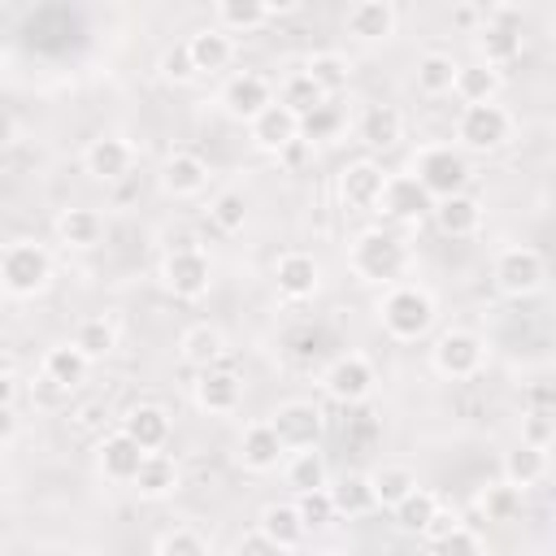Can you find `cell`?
Instances as JSON below:
<instances>
[{"mask_svg": "<svg viewBox=\"0 0 556 556\" xmlns=\"http://www.w3.org/2000/svg\"><path fill=\"white\" fill-rule=\"evenodd\" d=\"M208 217H213L217 230H226V235L243 230V222H248V200H243V191H235V187L217 191L213 204H208Z\"/></svg>", "mask_w": 556, "mask_h": 556, "instance_id": "obj_44", "label": "cell"}, {"mask_svg": "<svg viewBox=\"0 0 556 556\" xmlns=\"http://www.w3.org/2000/svg\"><path fill=\"white\" fill-rule=\"evenodd\" d=\"M248 126H252V143L265 148V152H287V148L300 139V117H295L291 109H282L278 100H274L269 109H261Z\"/></svg>", "mask_w": 556, "mask_h": 556, "instance_id": "obj_15", "label": "cell"}, {"mask_svg": "<svg viewBox=\"0 0 556 556\" xmlns=\"http://www.w3.org/2000/svg\"><path fill=\"white\" fill-rule=\"evenodd\" d=\"M482 356H486V348L473 330H447V334H439V343L430 352V361L443 378H473L482 369Z\"/></svg>", "mask_w": 556, "mask_h": 556, "instance_id": "obj_10", "label": "cell"}, {"mask_svg": "<svg viewBox=\"0 0 556 556\" xmlns=\"http://www.w3.org/2000/svg\"><path fill=\"white\" fill-rule=\"evenodd\" d=\"M239 460H243L248 469H256V473H269V469L282 460V443H278V434L269 430V421H256V426L243 430Z\"/></svg>", "mask_w": 556, "mask_h": 556, "instance_id": "obj_27", "label": "cell"}, {"mask_svg": "<svg viewBox=\"0 0 556 556\" xmlns=\"http://www.w3.org/2000/svg\"><path fill=\"white\" fill-rule=\"evenodd\" d=\"M330 556H339V552H330Z\"/></svg>", "mask_w": 556, "mask_h": 556, "instance_id": "obj_58", "label": "cell"}, {"mask_svg": "<svg viewBox=\"0 0 556 556\" xmlns=\"http://www.w3.org/2000/svg\"><path fill=\"white\" fill-rule=\"evenodd\" d=\"M391 513H395V526H400V530L421 534V530L430 526V517L439 513V495H434V491H426V486H417V491H413V495H404Z\"/></svg>", "mask_w": 556, "mask_h": 556, "instance_id": "obj_38", "label": "cell"}, {"mask_svg": "<svg viewBox=\"0 0 556 556\" xmlns=\"http://www.w3.org/2000/svg\"><path fill=\"white\" fill-rule=\"evenodd\" d=\"M161 74H165L169 83H187V78H195V65H191L187 43H174V48L161 56Z\"/></svg>", "mask_w": 556, "mask_h": 556, "instance_id": "obj_49", "label": "cell"}, {"mask_svg": "<svg viewBox=\"0 0 556 556\" xmlns=\"http://www.w3.org/2000/svg\"><path fill=\"white\" fill-rule=\"evenodd\" d=\"M17 430V417H13V404H0V443H9Z\"/></svg>", "mask_w": 556, "mask_h": 556, "instance_id": "obj_55", "label": "cell"}, {"mask_svg": "<svg viewBox=\"0 0 556 556\" xmlns=\"http://www.w3.org/2000/svg\"><path fill=\"white\" fill-rule=\"evenodd\" d=\"M339 130V109L334 104H317L313 113L300 117V139L304 143H317V139H330Z\"/></svg>", "mask_w": 556, "mask_h": 556, "instance_id": "obj_46", "label": "cell"}, {"mask_svg": "<svg viewBox=\"0 0 556 556\" xmlns=\"http://www.w3.org/2000/svg\"><path fill=\"white\" fill-rule=\"evenodd\" d=\"M230 556H287L278 543H269L265 534H243L239 543H235V552Z\"/></svg>", "mask_w": 556, "mask_h": 556, "instance_id": "obj_51", "label": "cell"}, {"mask_svg": "<svg viewBox=\"0 0 556 556\" xmlns=\"http://www.w3.org/2000/svg\"><path fill=\"white\" fill-rule=\"evenodd\" d=\"M543 278H547V265H543V256L534 248H504L495 256V287L504 295H513V300L534 295L543 287Z\"/></svg>", "mask_w": 556, "mask_h": 556, "instance_id": "obj_8", "label": "cell"}, {"mask_svg": "<svg viewBox=\"0 0 556 556\" xmlns=\"http://www.w3.org/2000/svg\"><path fill=\"white\" fill-rule=\"evenodd\" d=\"M361 139H365L369 148H378V152L395 148V143L404 139V117H400V109H395V104H369V109L361 113Z\"/></svg>", "mask_w": 556, "mask_h": 556, "instance_id": "obj_25", "label": "cell"}, {"mask_svg": "<svg viewBox=\"0 0 556 556\" xmlns=\"http://www.w3.org/2000/svg\"><path fill=\"white\" fill-rule=\"evenodd\" d=\"M330 491V504H334V517L343 513V517H365V513H374L378 504H374V486H369V478L365 473H343L334 486H326Z\"/></svg>", "mask_w": 556, "mask_h": 556, "instance_id": "obj_29", "label": "cell"}, {"mask_svg": "<svg viewBox=\"0 0 556 556\" xmlns=\"http://www.w3.org/2000/svg\"><path fill=\"white\" fill-rule=\"evenodd\" d=\"M161 278L178 300H200L208 291V282H213V265L195 243H178V248L165 252Z\"/></svg>", "mask_w": 556, "mask_h": 556, "instance_id": "obj_7", "label": "cell"}, {"mask_svg": "<svg viewBox=\"0 0 556 556\" xmlns=\"http://www.w3.org/2000/svg\"><path fill=\"white\" fill-rule=\"evenodd\" d=\"M382 182H387L382 165H374V161H352V165L343 169V178H339V195H343V204H352V208H378Z\"/></svg>", "mask_w": 556, "mask_h": 556, "instance_id": "obj_17", "label": "cell"}, {"mask_svg": "<svg viewBox=\"0 0 556 556\" xmlns=\"http://www.w3.org/2000/svg\"><path fill=\"white\" fill-rule=\"evenodd\" d=\"M521 17H526V9H517V4H495L491 13H482V26L473 30L482 65L495 70L521 52Z\"/></svg>", "mask_w": 556, "mask_h": 556, "instance_id": "obj_2", "label": "cell"}, {"mask_svg": "<svg viewBox=\"0 0 556 556\" xmlns=\"http://www.w3.org/2000/svg\"><path fill=\"white\" fill-rule=\"evenodd\" d=\"M74 348H78L87 361H104V356L117 348V330H113V321H104V317H87V321H78V330H74Z\"/></svg>", "mask_w": 556, "mask_h": 556, "instance_id": "obj_39", "label": "cell"}, {"mask_svg": "<svg viewBox=\"0 0 556 556\" xmlns=\"http://www.w3.org/2000/svg\"><path fill=\"white\" fill-rule=\"evenodd\" d=\"M278 104L282 109H291L295 117H304V113H313L317 104H326V96H321V87L300 70V74H291L287 83H282V96H278Z\"/></svg>", "mask_w": 556, "mask_h": 556, "instance_id": "obj_42", "label": "cell"}, {"mask_svg": "<svg viewBox=\"0 0 556 556\" xmlns=\"http://www.w3.org/2000/svg\"><path fill=\"white\" fill-rule=\"evenodd\" d=\"M430 321H434V300L421 287H395L382 300V326L395 339H421L430 330Z\"/></svg>", "mask_w": 556, "mask_h": 556, "instance_id": "obj_5", "label": "cell"}, {"mask_svg": "<svg viewBox=\"0 0 556 556\" xmlns=\"http://www.w3.org/2000/svg\"><path fill=\"white\" fill-rule=\"evenodd\" d=\"M87 356L74 348V343H65V348H52L48 356H43V378L56 387V391H74L83 378H87Z\"/></svg>", "mask_w": 556, "mask_h": 556, "instance_id": "obj_31", "label": "cell"}, {"mask_svg": "<svg viewBox=\"0 0 556 556\" xmlns=\"http://www.w3.org/2000/svg\"><path fill=\"white\" fill-rule=\"evenodd\" d=\"M174 486H178V465H174L169 456H161V452H148L143 465H139V473H135V491H139L143 500H161V495H169Z\"/></svg>", "mask_w": 556, "mask_h": 556, "instance_id": "obj_34", "label": "cell"}, {"mask_svg": "<svg viewBox=\"0 0 556 556\" xmlns=\"http://www.w3.org/2000/svg\"><path fill=\"white\" fill-rule=\"evenodd\" d=\"M513 135V117L491 100V104H465L460 122H456V139L469 148V152H495L504 148Z\"/></svg>", "mask_w": 556, "mask_h": 556, "instance_id": "obj_6", "label": "cell"}, {"mask_svg": "<svg viewBox=\"0 0 556 556\" xmlns=\"http://www.w3.org/2000/svg\"><path fill=\"white\" fill-rule=\"evenodd\" d=\"M452 78H456V61H452V56H443V52H426V56L417 61V87H421L426 96H443V91H452Z\"/></svg>", "mask_w": 556, "mask_h": 556, "instance_id": "obj_41", "label": "cell"}, {"mask_svg": "<svg viewBox=\"0 0 556 556\" xmlns=\"http://www.w3.org/2000/svg\"><path fill=\"white\" fill-rule=\"evenodd\" d=\"M404 265H408V248H404L400 235H391V230H365V235H356V243H352V269H356V278H365V282H391V278L404 274Z\"/></svg>", "mask_w": 556, "mask_h": 556, "instance_id": "obj_1", "label": "cell"}, {"mask_svg": "<svg viewBox=\"0 0 556 556\" xmlns=\"http://www.w3.org/2000/svg\"><path fill=\"white\" fill-rule=\"evenodd\" d=\"M208 182V165L195 156V152H169L165 165H161V187L169 195H195L204 191Z\"/></svg>", "mask_w": 556, "mask_h": 556, "instance_id": "obj_21", "label": "cell"}, {"mask_svg": "<svg viewBox=\"0 0 556 556\" xmlns=\"http://www.w3.org/2000/svg\"><path fill=\"white\" fill-rule=\"evenodd\" d=\"M182 361L187 365H195V369H213L217 361H222V348H226V339H222V330L217 326H208V321H200V326H191L187 334H182Z\"/></svg>", "mask_w": 556, "mask_h": 556, "instance_id": "obj_33", "label": "cell"}, {"mask_svg": "<svg viewBox=\"0 0 556 556\" xmlns=\"http://www.w3.org/2000/svg\"><path fill=\"white\" fill-rule=\"evenodd\" d=\"M13 395H17V382H13V374H4L0 378V404H13Z\"/></svg>", "mask_w": 556, "mask_h": 556, "instance_id": "obj_56", "label": "cell"}, {"mask_svg": "<svg viewBox=\"0 0 556 556\" xmlns=\"http://www.w3.org/2000/svg\"><path fill=\"white\" fill-rule=\"evenodd\" d=\"M52 278V256L39 243H13L0 256V287L9 295H35Z\"/></svg>", "mask_w": 556, "mask_h": 556, "instance_id": "obj_4", "label": "cell"}, {"mask_svg": "<svg viewBox=\"0 0 556 556\" xmlns=\"http://www.w3.org/2000/svg\"><path fill=\"white\" fill-rule=\"evenodd\" d=\"M295 513H300L304 530H321V526H330V517H334L330 491H304V495H295Z\"/></svg>", "mask_w": 556, "mask_h": 556, "instance_id": "obj_45", "label": "cell"}, {"mask_svg": "<svg viewBox=\"0 0 556 556\" xmlns=\"http://www.w3.org/2000/svg\"><path fill=\"white\" fill-rule=\"evenodd\" d=\"M274 282H278V291L287 300H308L317 291V282H321V269H317V261L308 252H287L274 265Z\"/></svg>", "mask_w": 556, "mask_h": 556, "instance_id": "obj_18", "label": "cell"}, {"mask_svg": "<svg viewBox=\"0 0 556 556\" xmlns=\"http://www.w3.org/2000/svg\"><path fill=\"white\" fill-rule=\"evenodd\" d=\"M213 17H217V30L248 35V30H261L269 22V9H265V0H222L213 9Z\"/></svg>", "mask_w": 556, "mask_h": 556, "instance_id": "obj_30", "label": "cell"}, {"mask_svg": "<svg viewBox=\"0 0 556 556\" xmlns=\"http://www.w3.org/2000/svg\"><path fill=\"white\" fill-rule=\"evenodd\" d=\"M304 74L321 87V96H334L339 87H348V74H352V65L339 56V52H313L308 61H304Z\"/></svg>", "mask_w": 556, "mask_h": 556, "instance_id": "obj_40", "label": "cell"}, {"mask_svg": "<svg viewBox=\"0 0 556 556\" xmlns=\"http://www.w3.org/2000/svg\"><path fill=\"white\" fill-rule=\"evenodd\" d=\"M269 430L278 434L282 452H304V447H317V439H321V413L308 400H287L274 408Z\"/></svg>", "mask_w": 556, "mask_h": 556, "instance_id": "obj_9", "label": "cell"}, {"mask_svg": "<svg viewBox=\"0 0 556 556\" xmlns=\"http://www.w3.org/2000/svg\"><path fill=\"white\" fill-rule=\"evenodd\" d=\"M478 508H482L486 521H513L521 513V491L508 486V482H491V486H482Z\"/></svg>", "mask_w": 556, "mask_h": 556, "instance_id": "obj_43", "label": "cell"}, {"mask_svg": "<svg viewBox=\"0 0 556 556\" xmlns=\"http://www.w3.org/2000/svg\"><path fill=\"white\" fill-rule=\"evenodd\" d=\"M343 26H348L352 39L378 43V39L395 35V4H391V0H356V4L343 13Z\"/></svg>", "mask_w": 556, "mask_h": 556, "instance_id": "obj_14", "label": "cell"}, {"mask_svg": "<svg viewBox=\"0 0 556 556\" xmlns=\"http://www.w3.org/2000/svg\"><path fill=\"white\" fill-rule=\"evenodd\" d=\"M83 165H87L91 178H100V182H117V178L130 174V165H135V148H130L122 135H100V139L87 143Z\"/></svg>", "mask_w": 556, "mask_h": 556, "instance_id": "obj_13", "label": "cell"}, {"mask_svg": "<svg viewBox=\"0 0 556 556\" xmlns=\"http://www.w3.org/2000/svg\"><path fill=\"white\" fill-rule=\"evenodd\" d=\"M434 556H482V539H478L473 530L456 526L452 534H443V539L434 543Z\"/></svg>", "mask_w": 556, "mask_h": 556, "instance_id": "obj_47", "label": "cell"}, {"mask_svg": "<svg viewBox=\"0 0 556 556\" xmlns=\"http://www.w3.org/2000/svg\"><path fill=\"white\" fill-rule=\"evenodd\" d=\"M13 139H17V122H13L9 109H0V148H9Z\"/></svg>", "mask_w": 556, "mask_h": 556, "instance_id": "obj_54", "label": "cell"}, {"mask_svg": "<svg viewBox=\"0 0 556 556\" xmlns=\"http://www.w3.org/2000/svg\"><path fill=\"white\" fill-rule=\"evenodd\" d=\"M156 556H208V547H204V539L195 530H169L161 539Z\"/></svg>", "mask_w": 556, "mask_h": 556, "instance_id": "obj_48", "label": "cell"}, {"mask_svg": "<svg viewBox=\"0 0 556 556\" xmlns=\"http://www.w3.org/2000/svg\"><path fill=\"white\" fill-rule=\"evenodd\" d=\"M430 208H434V200L421 191V182H417L413 174H391V178L382 182L378 213H387L391 222H421Z\"/></svg>", "mask_w": 556, "mask_h": 556, "instance_id": "obj_11", "label": "cell"}, {"mask_svg": "<svg viewBox=\"0 0 556 556\" xmlns=\"http://www.w3.org/2000/svg\"><path fill=\"white\" fill-rule=\"evenodd\" d=\"M452 22L456 26H482V13L473 4H460V9H452Z\"/></svg>", "mask_w": 556, "mask_h": 556, "instance_id": "obj_53", "label": "cell"}, {"mask_svg": "<svg viewBox=\"0 0 556 556\" xmlns=\"http://www.w3.org/2000/svg\"><path fill=\"white\" fill-rule=\"evenodd\" d=\"M122 434L135 439L143 452H161L165 439H169V413L156 408V404H135V408L122 417Z\"/></svg>", "mask_w": 556, "mask_h": 556, "instance_id": "obj_19", "label": "cell"}, {"mask_svg": "<svg viewBox=\"0 0 556 556\" xmlns=\"http://www.w3.org/2000/svg\"><path fill=\"white\" fill-rule=\"evenodd\" d=\"M195 404L204 408V413H230L235 404H239V378H235V369H200V378H195Z\"/></svg>", "mask_w": 556, "mask_h": 556, "instance_id": "obj_23", "label": "cell"}, {"mask_svg": "<svg viewBox=\"0 0 556 556\" xmlns=\"http://www.w3.org/2000/svg\"><path fill=\"white\" fill-rule=\"evenodd\" d=\"M187 52H191V65H195V74H213V70H226L230 65V56H235V39L226 35V30H217V26H204V30H195L191 39H187Z\"/></svg>", "mask_w": 556, "mask_h": 556, "instance_id": "obj_24", "label": "cell"}, {"mask_svg": "<svg viewBox=\"0 0 556 556\" xmlns=\"http://www.w3.org/2000/svg\"><path fill=\"white\" fill-rule=\"evenodd\" d=\"M222 104H226L230 117L252 122L261 109L274 104V91H269V83H265L261 74H235V78H226V87H222Z\"/></svg>", "mask_w": 556, "mask_h": 556, "instance_id": "obj_16", "label": "cell"}, {"mask_svg": "<svg viewBox=\"0 0 556 556\" xmlns=\"http://www.w3.org/2000/svg\"><path fill=\"white\" fill-rule=\"evenodd\" d=\"M256 534H265V539L278 543L282 552H291V547L304 543L308 530H304L295 504H265V508H261V530H256Z\"/></svg>", "mask_w": 556, "mask_h": 556, "instance_id": "obj_26", "label": "cell"}, {"mask_svg": "<svg viewBox=\"0 0 556 556\" xmlns=\"http://www.w3.org/2000/svg\"><path fill=\"white\" fill-rule=\"evenodd\" d=\"M521 443L547 452V443H552V413H539V408L526 413V421H521Z\"/></svg>", "mask_w": 556, "mask_h": 556, "instance_id": "obj_50", "label": "cell"}, {"mask_svg": "<svg viewBox=\"0 0 556 556\" xmlns=\"http://www.w3.org/2000/svg\"><path fill=\"white\" fill-rule=\"evenodd\" d=\"M369 486H374V504L395 508L404 495L417 491V473H413L408 465H382V469L369 478Z\"/></svg>", "mask_w": 556, "mask_h": 556, "instance_id": "obj_35", "label": "cell"}, {"mask_svg": "<svg viewBox=\"0 0 556 556\" xmlns=\"http://www.w3.org/2000/svg\"><path fill=\"white\" fill-rule=\"evenodd\" d=\"M434 222H439V230L443 235H452V239H469L478 226H482V208H478V200L473 195H447V200H434Z\"/></svg>", "mask_w": 556, "mask_h": 556, "instance_id": "obj_22", "label": "cell"}, {"mask_svg": "<svg viewBox=\"0 0 556 556\" xmlns=\"http://www.w3.org/2000/svg\"><path fill=\"white\" fill-rule=\"evenodd\" d=\"M4 374H13V361H9V352L0 348V378H4Z\"/></svg>", "mask_w": 556, "mask_h": 556, "instance_id": "obj_57", "label": "cell"}, {"mask_svg": "<svg viewBox=\"0 0 556 556\" xmlns=\"http://www.w3.org/2000/svg\"><path fill=\"white\" fill-rule=\"evenodd\" d=\"M456 526H460V517H456V513H447V508H443V504H439V513H434V517H430V526H426V530H421V534H426V539H430V543H439V539H443V534H452V530H456Z\"/></svg>", "mask_w": 556, "mask_h": 556, "instance_id": "obj_52", "label": "cell"}, {"mask_svg": "<svg viewBox=\"0 0 556 556\" xmlns=\"http://www.w3.org/2000/svg\"><path fill=\"white\" fill-rule=\"evenodd\" d=\"M452 91L465 100V104H491L495 91H500V70L473 61V65H456V78H452Z\"/></svg>", "mask_w": 556, "mask_h": 556, "instance_id": "obj_28", "label": "cell"}, {"mask_svg": "<svg viewBox=\"0 0 556 556\" xmlns=\"http://www.w3.org/2000/svg\"><path fill=\"white\" fill-rule=\"evenodd\" d=\"M326 391L339 400V404H361L369 391H374V365L356 352L348 356H334L330 369H326Z\"/></svg>", "mask_w": 556, "mask_h": 556, "instance_id": "obj_12", "label": "cell"}, {"mask_svg": "<svg viewBox=\"0 0 556 556\" xmlns=\"http://www.w3.org/2000/svg\"><path fill=\"white\" fill-rule=\"evenodd\" d=\"M143 456H148V452H143L135 439H126L122 430L100 439V473H104V478H113V482H135V473H139Z\"/></svg>", "mask_w": 556, "mask_h": 556, "instance_id": "obj_20", "label": "cell"}, {"mask_svg": "<svg viewBox=\"0 0 556 556\" xmlns=\"http://www.w3.org/2000/svg\"><path fill=\"white\" fill-rule=\"evenodd\" d=\"M100 230H104V222H100L96 208H65V213L56 217V235H61V243H70V248H91V243L100 239Z\"/></svg>", "mask_w": 556, "mask_h": 556, "instance_id": "obj_36", "label": "cell"}, {"mask_svg": "<svg viewBox=\"0 0 556 556\" xmlns=\"http://www.w3.org/2000/svg\"><path fill=\"white\" fill-rule=\"evenodd\" d=\"M287 486H291L295 495H304V491H326V460H321L317 447H304V452L291 456V465H287Z\"/></svg>", "mask_w": 556, "mask_h": 556, "instance_id": "obj_37", "label": "cell"}, {"mask_svg": "<svg viewBox=\"0 0 556 556\" xmlns=\"http://www.w3.org/2000/svg\"><path fill=\"white\" fill-rule=\"evenodd\" d=\"M413 178L421 182V191L430 200H447V195H460L465 182H469V161L456 152V148H426L413 165Z\"/></svg>", "mask_w": 556, "mask_h": 556, "instance_id": "obj_3", "label": "cell"}, {"mask_svg": "<svg viewBox=\"0 0 556 556\" xmlns=\"http://www.w3.org/2000/svg\"><path fill=\"white\" fill-rule=\"evenodd\" d=\"M543 473H547V452H543V447L517 443V447L504 456V482H508V486H517V491H526V486L543 482Z\"/></svg>", "mask_w": 556, "mask_h": 556, "instance_id": "obj_32", "label": "cell"}]
</instances>
